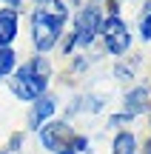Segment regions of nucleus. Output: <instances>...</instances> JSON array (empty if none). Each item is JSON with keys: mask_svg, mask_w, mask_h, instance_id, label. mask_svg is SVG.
<instances>
[{"mask_svg": "<svg viewBox=\"0 0 151 154\" xmlns=\"http://www.w3.org/2000/svg\"><path fill=\"white\" fill-rule=\"evenodd\" d=\"M66 17H68L66 0H46L43 6L34 9V14H32V37H34V49L43 57L60 40Z\"/></svg>", "mask_w": 151, "mask_h": 154, "instance_id": "nucleus-1", "label": "nucleus"}, {"mask_svg": "<svg viewBox=\"0 0 151 154\" xmlns=\"http://www.w3.org/2000/svg\"><path fill=\"white\" fill-rule=\"evenodd\" d=\"M46 86H49V63L46 57H34V60L23 63L14 72V80H11V88L20 100H37L43 97Z\"/></svg>", "mask_w": 151, "mask_h": 154, "instance_id": "nucleus-2", "label": "nucleus"}, {"mask_svg": "<svg viewBox=\"0 0 151 154\" xmlns=\"http://www.w3.org/2000/svg\"><path fill=\"white\" fill-rule=\"evenodd\" d=\"M40 140L51 154H86L89 151V140L74 134L68 123H46L40 128Z\"/></svg>", "mask_w": 151, "mask_h": 154, "instance_id": "nucleus-3", "label": "nucleus"}, {"mask_svg": "<svg viewBox=\"0 0 151 154\" xmlns=\"http://www.w3.org/2000/svg\"><path fill=\"white\" fill-rule=\"evenodd\" d=\"M103 29V14L94 3L91 6H83L77 11V20H74V34H71V43H80V46H89L94 40V34Z\"/></svg>", "mask_w": 151, "mask_h": 154, "instance_id": "nucleus-4", "label": "nucleus"}, {"mask_svg": "<svg viewBox=\"0 0 151 154\" xmlns=\"http://www.w3.org/2000/svg\"><path fill=\"white\" fill-rule=\"evenodd\" d=\"M100 32L106 34V49L111 51V54H123V51L131 46V34H128L125 23L120 20L117 14L108 17V20H103V29H100Z\"/></svg>", "mask_w": 151, "mask_h": 154, "instance_id": "nucleus-5", "label": "nucleus"}, {"mask_svg": "<svg viewBox=\"0 0 151 154\" xmlns=\"http://www.w3.org/2000/svg\"><path fill=\"white\" fill-rule=\"evenodd\" d=\"M14 37H17V11L0 9V49H9Z\"/></svg>", "mask_w": 151, "mask_h": 154, "instance_id": "nucleus-6", "label": "nucleus"}, {"mask_svg": "<svg viewBox=\"0 0 151 154\" xmlns=\"http://www.w3.org/2000/svg\"><path fill=\"white\" fill-rule=\"evenodd\" d=\"M54 114V100L51 97H37L34 100V111H32V128H43V123Z\"/></svg>", "mask_w": 151, "mask_h": 154, "instance_id": "nucleus-7", "label": "nucleus"}, {"mask_svg": "<svg viewBox=\"0 0 151 154\" xmlns=\"http://www.w3.org/2000/svg\"><path fill=\"white\" fill-rule=\"evenodd\" d=\"M125 109H128V114H143V111L148 109V91L143 86L131 88V91L125 94Z\"/></svg>", "mask_w": 151, "mask_h": 154, "instance_id": "nucleus-8", "label": "nucleus"}, {"mask_svg": "<svg viewBox=\"0 0 151 154\" xmlns=\"http://www.w3.org/2000/svg\"><path fill=\"white\" fill-rule=\"evenodd\" d=\"M134 151H137L134 134L123 131V134H117V137H114V151H111V154H134Z\"/></svg>", "mask_w": 151, "mask_h": 154, "instance_id": "nucleus-9", "label": "nucleus"}, {"mask_svg": "<svg viewBox=\"0 0 151 154\" xmlns=\"http://www.w3.org/2000/svg\"><path fill=\"white\" fill-rule=\"evenodd\" d=\"M14 69V51L11 49H0V77H6Z\"/></svg>", "mask_w": 151, "mask_h": 154, "instance_id": "nucleus-10", "label": "nucleus"}, {"mask_svg": "<svg viewBox=\"0 0 151 154\" xmlns=\"http://www.w3.org/2000/svg\"><path fill=\"white\" fill-rule=\"evenodd\" d=\"M140 34H143V40H151V3L143 9V17H140Z\"/></svg>", "mask_w": 151, "mask_h": 154, "instance_id": "nucleus-11", "label": "nucleus"}, {"mask_svg": "<svg viewBox=\"0 0 151 154\" xmlns=\"http://www.w3.org/2000/svg\"><path fill=\"white\" fill-rule=\"evenodd\" d=\"M6 3H9L11 9H14V6H20V3H23V0H6Z\"/></svg>", "mask_w": 151, "mask_h": 154, "instance_id": "nucleus-12", "label": "nucleus"}, {"mask_svg": "<svg viewBox=\"0 0 151 154\" xmlns=\"http://www.w3.org/2000/svg\"><path fill=\"white\" fill-rule=\"evenodd\" d=\"M0 154H6V151H0Z\"/></svg>", "mask_w": 151, "mask_h": 154, "instance_id": "nucleus-13", "label": "nucleus"}, {"mask_svg": "<svg viewBox=\"0 0 151 154\" xmlns=\"http://www.w3.org/2000/svg\"><path fill=\"white\" fill-rule=\"evenodd\" d=\"M148 154H151V149H148Z\"/></svg>", "mask_w": 151, "mask_h": 154, "instance_id": "nucleus-14", "label": "nucleus"}]
</instances>
